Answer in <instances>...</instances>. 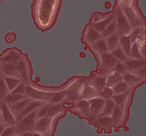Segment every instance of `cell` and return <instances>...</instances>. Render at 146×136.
<instances>
[{
	"mask_svg": "<svg viewBox=\"0 0 146 136\" xmlns=\"http://www.w3.org/2000/svg\"><path fill=\"white\" fill-rule=\"evenodd\" d=\"M73 111L79 114L82 117L86 118H91L90 116V111H89V101L88 100H80L76 101L75 103H73Z\"/></svg>",
	"mask_w": 146,
	"mask_h": 136,
	"instance_id": "obj_10",
	"label": "cell"
},
{
	"mask_svg": "<svg viewBox=\"0 0 146 136\" xmlns=\"http://www.w3.org/2000/svg\"><path fill=\"white\" fill-rule=\"evenodd\" d=\"M8 90H7V87H6V84H5V81H4V78H3V75L0 73V101L3 100V98L8 94Z\"/></svg>",
	"mask_w": 146,
	"mask_h": 136,
	"instance_id": "obj_34",
	"label": "cell"
},
{
	"mask_svg": "<svg viewBox=\"0 0 146 136\" xmlns=\"http://www.w3.org/2000/svg\"><path fill=\"white\" fill-rule=\"evenodd\" d=\"M91 45H92V48L94 49V51H95V52H98L99 54L109 51V48H108V45H107L106 40H105L104 38H99L98 40H96V42H94V44H92Z\"/></svg>",
	"mask_w": 146,
	"mask_h": 136,
	"instance_id": "obj_20",
	"label": "cell"
},
{
	"mask_svg": "<svg viewBox=\"0 0 146 136\" xmlns=\"http://www.w3.org/2000/svg\"><path fill=\"white\" fill-rule=\"evenodd\" d=\"M23 53L16 48L8 49L0 57V62H8V63H17L22 58Z\"/></svg>",
	"mask_w": 146,
	"mask_h": 136,
	"instance_id": "obj_11",
	"label": "cell"
},
{
	"mask_svg": "<svg viewBox=\"0 0 146 136\" xmlns=\"http://www.w3.org/2000/svg\"><path fill=\"white\" fill-rule=\"evenodd\" d=\"M16 70L18 72V75L20 79L26 84L30 83V74H31V70H30V64L27 60V57L23 55L22 58L16 63Z\"/></svg>",
	"mask_w": 146,
	"mask_h": 136,
	"instance_id": "obj_6",
	"label": "cell"
},
{
	"mask_svg": "<svg viewBox=\"0 0 146 136\" xmlns=\"http://www.w3.org/2000/svg\"><path fill=\"white\" fill-rule=\"evenodd\" d=\"M113 13H115V20L117 25V34H119V36L129 34L132 31V28L119 5L115 6Z\"/></svg>",
	"mask_w": 146,
	"mask_h": 136,
	"instance_id": "obj_2",
	"label": "cell"
},
{
	"mask_svg": "<svg viewBox=\"0 0 146 136\" xmlns=\"http://www.w3.org/2000/svg\"><path fill=\"white\" fill-rule=\"evenodd\" d=\"M115 33H117V25H115V20L113 19V20L107 26L106 29L101 33V36H102V38H106L107 36H111V34H113Z\"/></svg>",
	"mask_w": 146,
	"mask_h": 136,
	"instance_id": "obj_28",
	"label": "cell"
},
{
	"mask_svg": "<svg viewBox=\"0 0 146 136\" xmlns=\"http://www.w3.org/2000/svg\"><path fill=\"white\" fill-rule=\"evenodd\" d=\"M17 134L18 133H17L15 126H5L0 136H16Z\"/></svg>",
	"mask_w": 146,
	"mask_h": 136,
	"instance_id": "obj_35",
	"label": "cell"
},
{
	"mask_svg": "<svg viewBox=\"0 0 146 136\" xmlns=\"http://www.w3.org/2000/svg\"><path fill=\"white\" fill-rule=\"evenodd\" d=\"M124 65L126 67V71L136 72V71L144 68V59H136V58L127 57L124 61Z\"/></svg>",
	"mask_w": 146,
	"mask_h": 136,
	"instance_id": "obj_15",
	"label": "cell"
},
{
	"mask_svg": "<svg viewBox=\"0 0 146 136\" xmlns=\"http://www.w3.org/2000/svg\"><path fill=\"white\" fill-rule=\"evenodd\" d=\"M31 101H32V99H30V98H25V99H23V100L19 101V102L13 103V105H10V107H9L10 111H11L12 114L14 115L15 120H16L17 115H18V114L20 113L21 111H23V109H24V107H25L26 105H27L30 102H31Z\"/></svg>",
	"mask_w": 146,
	"mask_h": 136,
	"instance_id": "obj_16",
	"label": "cell"
},
{
	"mask_svg": "<svg viewBox=\"0 0 146 136\" xmlns=\"http://www.w3.org/2000/svg\"><path fill=\"white\" fill-rule=\"evenodd\" d=\"M131 40H130V36L129 34L127 36H119V46L123 50V52L125 53L126 55L128 54L129 52V49L131 47Z\"/></svg>",
	"mask_w": 146,
	"mask_h": 136,
	"instance_id": "obj_23",
	"label": "cell"
},
{
	"mask_svg": "<svg viewBox=\"0 0 146 136\" xmlns=\"http://www.w3.org/2000/svg\"><path fill=\"white\" fill-rule=\"evenodd\" d=\"M0 73L3 76H9L19 78L18 72L16 70V63H8V62H0Z\"/></svg>",
	"mask_w": 146,
	"mask_h": 136,
	"instance_id": "obj_14",
	"label": "cell"
},
{
	"mask_svg": "<svg viewBox=\"0 0 146 136\" xmlns=\"http://www.w3.org/2000/svg\"><path fill=\"white\" fill-rule=\"evenodd\" d=\"M113 90H111V87H108V86H106V87L101 91V92H99V97L103 98L104 100H109V99H111V97H113Z\"/></svg>",
	"mask_w": 146,
	"mask_h": 136,
	"instance_id": "obj_33",
	"label": "cell"
},
{
	"mask_svg": "<svg viewBox=\"0 0 146 136\" xmlns=\"http://www.w3.org/2000/svg\"><path fill=\"white\" fill-rule=\"evenodd\" d=\"M13 93H16V94H21V95H25L26 92V83L23 81H21L20 83L18 84L16 88L12 91Z\"/></svg>",
	"mask_w": 146,
	"mask_h": 136,
	"instance_id": "obj_37",
	"label": "cell"
},
{
	"mask_svg": "<svg viewBox=\"0 0 146 136\" xmlns=\"http://www.w3.org/2000/svg\"><path fill=\"white\" fill-rule=\"evenodd\" d=\"M66 96L65 91H59V92H53L51 94V96L48 99V103H61L64 101Z\"/></svg>",
	"mask_w": 146,
	"mask_h": 136,
	"instance_id": "obj_27",
	"label": "cell"
},
{
	"mask_svg": "<svg viewBox=\"0 0 146 136\" xmlns=\"http://www.w3.org/2000/svg\"><path fill=\"white\" fill-rule=\"evenodd\" d=\"M101 38H102L101 33L96 31V30L94 29V27L90 23L88 24V26L86 27V29L84 31V34H83V42H86V44H92Z\"/></svg>",
	"mask_w": 146,
	"mask_h": 136,
	"instance_id": "obj_12",
	"label": "cell"
},
{
	"mask_svg": "<svg viewBox=\"0 0 146 136\" xmlns=\"http://www.w3.org/2000/svg\"><path fill=\"white\" fill-rule=\"evenodd\" d=\"M55 117H49V116H44V117L36 118L35 126H34L33 131L36 133H38L42 136L49 133V128H50V123L52 122V119Z\"/></svg>",
	"mask_w": 146,
	"mask_h": 136,
	"instance_id": "obj_7",
	"label": "cell"
},
{
	"mask_svg": "<svg viewBox=\"0 0 146 136\" xmlns=\"http://www.w3.org/2000/svg\"><path fill=\"white\" fill-rule=\"evenodd\" d=\"M128 88H129V86L121 80V81L117 82L115 85H113L111 87V90H113V94H121V93H125L128 90Z\"/></svg>",
	"mask_w": 146,
	"mask_h": 136,
	"instance_id": "obj_31",
	"label": "cell"
},
{
	"mask_svg": "<svg viewBox=\"0 0 146 136\" xmlns=\"http://www.w3.org/2000/svg\"><path fill=\"white\" fill-rule=\"evenodd\" d=\"M115 19V13L109 12L107 14H101V13H94L91 18L90 24L94 27L96 31L99 33H102L106 27L111 21Z\"/></svg>",
	"mask_w": 146,
	"mask_h": 136,
	"instance_id": "obj_3",
	"label": "cell"
},
{
	"mask_svg": "<svg viewBox=\"0 0 146 136\" xmlns=\"http://www.w3.org/2000/svg\"><path fill=\"white\" fill-rule=\"evenodd\" d=\"M4 125H2V124H0V135H1V133H2V130H3V128H4Z\"/></svg>",
	"mask_w": 146,
	"mask_h": 136,
	"instance_id": "obj_38",
	"label": "cell"
},
{
	"mask_svg": "<svg viewBox=\"0 0 146 136\" xmlns=\"http://www.w3.org/2000/svg\"><path fill=\"white\" fill-rule=\"evenodd\" d=\"M122 81H124L128 86L129 85H136V83H139L141 81V78H139L134 72H130V71H126L121 75Z\"/></svg>",
	"mask_w": 146,
	"mask_h": 136,
	"instance_id": "obj_19",
	"label": "cell"
},
{
	"mask_svg": "<svg viewBox=\"0 0 146 136\" xmlns=\"http://www.w3.org/2000/svg\"><path fill=\"white\" fill-rule=\"evenodd\" d=\"M61 0H35L33 9L35 8L36 26L40 30H48L53 25L58 12Z\"/></svg>",
	"mask_w": 146,
	"mask_h": 136,
	"instance_id": "obj_1",
	"label": "cell"
},
{
	"mask_svg": "<svg viewBox=\"0 0 146 136\" xmlns=\"http://www.w3.org/2000/svg\"><path fill=\"white\" fill-rule=\"evenodd\" d=\"M4 81H5L6 87H7L8 92H12L15 88L18 86V84L20 83L22 80L19 78H15V77H9V76H3Z\"/></svg>",
	"mask_w": 146,
	"mask_h": 136,
	"instance_id": "obj_26",
	"label": "cell"
},
{
	"mask_svg": "<svg viewBox=\"0 0 146 136\" xmlns=\"http://www.w3.org/2000/svg\"><path fill=\"white\" fill-rule=\"evenodd\" d=\"M78 92H79V98L83 99V100L89 101L91 99L99 96V93L90 84H83L82 87L78 88Z\"/></svg>",
	"mask_w": 146,
	"mask_h": 136,
	"instance_id": "obj_13",
	"label": "cell"
},
{
	"mask_svg": "<svg viewBox=\"0 0 146 136\" xmlns=\"http://www.w3.org/2000/svg\"><path fill=\"white\" fill-rule=\"evenodd\" d=\"M115 107V103H113V101L111 100V99L105 100V103H104V107H103L102 114L111 116V113H113Z\"/></svg>",
	"mask_w": 146,
	"mask_h": 136,
	"instance_id": "obj_29",
	"label": "cell"
},
{
	"mask_svg": "<svg viewBox=\"0 0 146 136\" xmlns=\"http://www.w3.org/2000/svg\"><path fill=\"white\" fill-rule=\"evenodd\" d=\"M121 80H122V77L121 74L111 71V72H110L106 76V86L111 88L113 85H115L117 82L121 81Z\"/></svg>",
	"mask_w": 146,
	"mask_h": 136,
	"instance_id": "obj_24",
	"label": "cell"
},
{
	"mask_svg": "<svg viewBox=\"0 0 146 136\" xmlns=\"http://www.w3.org/2000/svg\"><path fill=\"white\" fill-rule=\"evenodd\" d=\"M64 111V105L63 102L51 103H49L48 111V116L49 117H57L58 115H61Z\"/></svg>",
	"mask_w": 146,
	"mask_h": 136,
	"instance_id": "obj_17",
	"label": "cell"
},
{
	"mask_svg": "<svg viewBox=\"0 0 146 136\" xmlns=\"http://www.w3.org/2000/svg\"><path fill=\"white\" fill-rule=\"evenodd\" d=\"M110 52H111V54H113V56L119 62H124L126 60V58H127V55L123 52V50H122L119 46L115 47V49H113V50L110 51Z\"/></svg>",
	"mask_w": 146,
	"mask_h": 136,
	"instance_id": "obj_30",
	"label": "cell"
},
{
	"mask_svg": "<svg viewBox=\"0 0 146 136\" xmlns=\"http://www.w3.org/2000/svg\"><path fill=\"white\" fill-rule=\"evenodd\" d=\"M117 62V60L113 56L110 51L107 52L101 53L100 54V69L102 71V76L106 77L110 72L113 71V66L115 65V63Z\"/></svg>",
	"mask_w": 146,
	"mask_h": 136,
	"instance_id": "obj_5",
	"label": "cell"
},
{
	"mask_svg": "<svg viewBox=\"0 0 146 136\" xmlns=\"http://www.w3.org/2000/svg\"><path fill=\"white\" fill-rule=\"evenodd\" d=\"M0 124H1V118H0Z\"/></svg>",
	"mask_w": 146,
	"mask_h": 136,
	"instance_id": "obj_39",
	"label": "cell"
},
{
	"mask_svg": "<svg viewBox=\"0 0 146 136\" xmlns=\"http://www.w3.org/2000/svg\"><path fill=\"white\" fill-rule=\"evenodd\" d=\"M93 123L95 124L100 130L106 131V132L111 131V128L113 127V120H111V116L104 115V114H101V115L97 116V117H94Z\"/></svg>",
	"mask_w": 146,
	"mask_h": 136,
	"instance_id": "obj_9",
	"label": "cell"
},
{
	"mask_svg": "<svg viewBox=\"0 0 146 136\" xmlns=\"http://www.w3.org/2000/svg\"><path fill=\"white\" fill-rule=\"evenodd\" d=\"M48 105L49 103H44L36 111V118L40 117H44V116H48Z\"/></svg>",
	"mask_w": 146,
	"mask_h": 136,
	"instance_id": "obj_32",
	"label": "cell"
},
{
	"mask_svg": "<svg viewBox=\"0 0 146 136\" xmlns=\"http://www.w3.org/2000/svg\"><path fill=\"white\" fill-rule=\"evenodd\" d=\"M111 100L115 103V105L123 107L126 105L128 100V90L125 93H121V94H113L111 97Z\"/></svg>",
	"mask_w": 146,
	"mask_h": 136,
	"instance_id": "obj_21",
	"label": "cell"
},
{
	"mask_svg": "<svg viewBox=\"0 0 146 136\" xmlns=\"http://www.w3.org/2000/svg\"><path fill=\"white\" fill-rule=\"evenodd\" d=\"M105 100L101 97H95V98L89 100V111L91 117H97L101 115L104 107Z\"/></svg>",
	"mask_w": 146,
	"mask_h": 136,
	"instance_id": "obj_8",
	"label": "cell"
},
{
	"mask_svg": "<svg viewBox=\"0 0 146 136\" xmlns=\"http://www.w3.org/2000/svg\"><path fill=\"white\" fill-rule=\"evenodd\" d=\"M124 113H123V109L119 105H115L113 109V113L111 114V118L113 122V125H121L124 122Z\"/></svg>",
	"mask_w": 146,
	"mask_h": 136,
	"instance_id": "obj_18",
	"label": "cell"
},
{
	"mask_svg": "<svg viewBox=\"0 0 146 136\" xmlns=\"http://www.w3.org/2000/svg\"><path fill=\"white\" fill-rule=\"evenodd\" d=\"M106 42H107V45H108V48H109V51H111L113 49H115V47L119 46V34L117 33L111 34V36H107L106 38Z\"/></svg>",
	"mask_w": 146,
	"mask_h": 136,
	"instance_id": "obj_25",
	"label": "cell"
},
{
	"mask_svg": "<svg viewBox=\"0 0 146 136\" xmlns=\"http://www.w3.org/2000/svg\"><path fill=\"white\" fill-rule=\"evenodd\" d=\"M89 84L99 93L106 87V77L102 76V75H100V76H96Z\"/></svg>",
	"mask_w": 146,
	"mask_h": 136,
	"instance_id": "obj_22",
	"label": "cell"
},
{
	"mask_svg": "<svg viewBox=\"0 0 146 136\" xmlns=\"http://www.w3.org/2000/svg\"><path fill=\"white\" fill-rule=\"evenodd\" d=\"M113 72L119 73V74H121V75L123 74L124 72H126V67H125V65H124V62L117 61V63H115V65L113 66Z\"/></svg>",
	"mask_w": 146,
	"mask_h": 136,
	"instance_id": "obj_36",
	"label": "cell"
},
{
	"mask_svg": "<svg viewBox=\"0 0 146 136\" xmlns=\"http://www.w3.org/2000/svg\"><path fill=\"white\" fill-rule=\"evenodd\" d=\"M35 121H36V111L27 114L22 119L17 122L16 126H15V128H16V130H17V133H18V134L19 133L23 134V133L33 131L34 126H35Z\"/></svg>",
	"mask_w": 146,
	"mask_h": 136,
	"instance_id": "obj_4",
	"label": "cell"
}]
</instances>
